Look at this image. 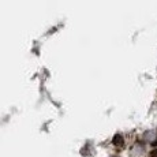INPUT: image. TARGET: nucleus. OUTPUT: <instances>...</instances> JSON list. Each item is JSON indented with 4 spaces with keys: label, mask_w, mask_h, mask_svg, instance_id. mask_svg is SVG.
I'll list each match as a JSON object with an SVG mask.
<instances>
[{
    "label": "nucleus",
    "mask_w": 157,
    "mask_h": 157,
    "mask_svg": "<svg viewBox=\"0 0 157 157\" xmlns=\"http://www.w3.org/2000/svg\"><path fill=\"white\" fill-rule=\"evenodd\" d=\"M123 144V141H122V137H115V145H122Z\"/></svg>",
    "instance_id": "f257e3e1"
},
{
    "label": "nucleus",
    "mask_w": 157,
    "mask_h": 157,
    "mask_svg": "<svg viewBox=\"0 0 157 157\" xmlns=\"http://www.w3.org/2000/svg\"><path fill=\"white\" fill-rule=\"evenodd\" d=\"M150 157H157V150H153V152L150 153Z\"/></svg>",
    "instance_id": "f03ea898"
}]
</instances>
